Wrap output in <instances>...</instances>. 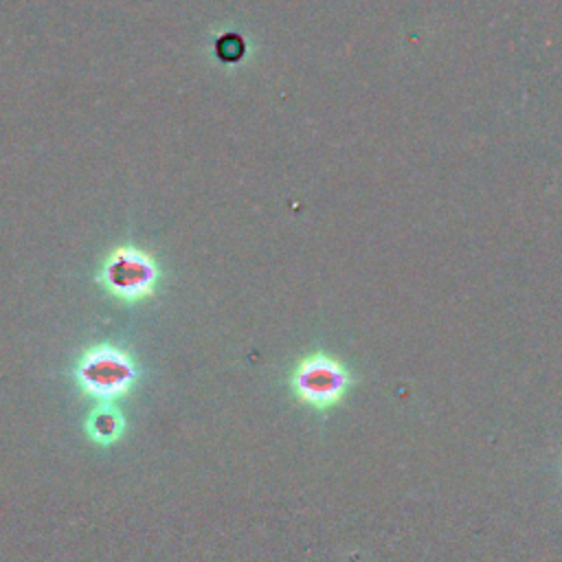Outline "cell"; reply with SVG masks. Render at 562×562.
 <instances>
[{
    "mask_svg": "<svg viewBox=\"0 0 562 562\" xmlns=\"http://www.w3.org/2000/svg\"><path fill=\"white\" fill-rule=\"evenodd\" d=\"M125 430V419L114 404H94L86 419V435L101 446L114 443Z\"/></svg>",
    "mask_w": 562,
    "mask_h": 562,
    "instance_id": "cell-4",
    "label": "cell"
},
{
    "mask_svg": "<svg viewBox=\"0 0 562 562\" xmlns=\"http://www.w3.org/2000/svg\"><path fill=\"white\" fill-rule=\"evenodd\" d=\"M97 283L119 303H145L160 285V266L149 252L136 246H119L103 257L97 270Z\"/></svg>",
    "mask_w": 562,
    "mask_h": 562,
    "instance_id": "cell-3",
    "label": "cell"
},
{
    "mask_svg": "<svg viewBox=\"0 0 562 562\" xmlns=\"http://www.w3.org/2000/svg\"><path fill=\"white\" fill-rule=\"evenodd\" d=\"M288 382L290 393L299 404L325 413L347 397L356 375L331 353L314 351L296 360Z\"/></svg>",
    "mask_w": 562,
    "mask_h": 562,
    "instance_id": "cell-2",
    "label": "cell"
},
{
    "mask_svg": "<svg viewBox=\"0 0 562 562\" xmlns=\"http://www.w3.org/2000/svg\"><path fill=\"white\" fill-rule=\"evenodd\" d=\"M75 382L94 404H114L134 389L138 378L132 356L114 345L88 347L75 362Z\"/></svg>",
    "mask_w": 562,
    "mask_h": 562,
    "instance_id": "cell-1",
    "label": "cell"
}]
</instances>
